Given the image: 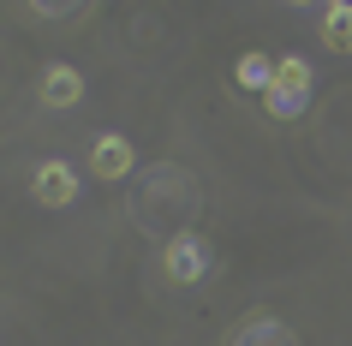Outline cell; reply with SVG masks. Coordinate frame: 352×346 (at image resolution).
<instances>
[{"label": "cell", "instance_id": "cell-6", "mask_svg": "<svg viewBox=\"0 0 352 346\" xmlns=\"http://www.w3.org/2000/svg\"><path fill=\"white\" fill-rule=\"evenodd\" d=\"M275 90H287V96H305V102H311V60L287 54V60L275 66Z\"/></svg>", "mask_w": 352, "mask_h": 346}, {"label": "cell", "instance_id": "cell-7", "mask_svg": "<svg viewBox=\"0 0 352 346\" xmlns=\"http://www.w3.org/2000/svg\"><path fill=\"white\" fill-rule=\"evenodd\" d=\"M239 90L269 96V90H275V60H269V54H245L239 60Z\"/></svg>", "mask_w": 352, "mask_h": 346}, {"label": "cell", "instance_id": "cell-3", "mask_svg": "<svg viewBox=\"0 0 352 346\" xmlns=\"http://www.w3.org/2000/svg\"><path fill=\"white\" fill-rule=\"evenodd\" d=\"M131 167H138V149H131L120 131L96 138V149H90V173H96V180H126Z\"/></svg>", "mask_w": 352, "mask_h": 346}, {"label": "cell", "instance_id": "cell-9", "mask_svg": "<svg viewBox=\"0 0 352 346\" xmlns=\"http://www.w3.org/2000/svg\"><path fill=\"white\" fill-rule=\"evenodd\" d=\"M263 108L275 113V120H298V113H305V96H287V90H269V96H263Z\"/></svg>", "mask_w": 352, "mask_h": 346}, {"label": "cell", "instance_id": "cell-4", "mask_svg": "<svg viewBox=\"0 0 352 346\" xmlns=\"http://www.w3.org/2000/svg\"><path fill=\"white\" fill-rule=\"evenodd\" d=\"M36 90H42V108H78V96H84V72H78V66H48Z\"/></svg>", "mask_w": 352, "mask_h": 346}, {"label": "cell", "instance_id": "cell-1", "mask_svg": "<svg viewBox=\"0 0 352 346\" xmlns=\"http://www.w3.org/2000/svg\"><path fill=\"white\" fill-rule=\"evenodd\" d=\"M162 269H167V281H179V287H197V281L209 274V245H204V239H191V233L167 239Z\"/></svg>", "mask_w": 352, "mask_h": 346}, {"label": "cell", "instance_id": "cell-2", "mask_svg": "<svg viewBox=\"0 0 352 346\" xmlns=\"http://www.w3.org/2000/svg\"><path fill=\"white\" fill-rule=\"evenodd\" d=\"M30 191H36V203H48V209H66V203L78 197V167L42 162L36 173H30Z\"/></svg>", "mask_w": 352, "mask_h": 346}, {"label": "cell", "instance_id": "cell-8", "mask_svg": "<svg viewBox=\"0 0 352 346\" xmlns=\"http://www.w3.org/2000/svg\"><path fill=\"white\" fill-rule=\"evenodd\" d=\"M239 346H293V334H287L280 323H269V316H257V323L239 334Z\"/></svg>", "mask_w": 352, "mask_h": 346}, {"label": "cell", "instance_id": "cell-5", "mask_svg": "<svg viewBox=\"0 0 352 346\" xmlns=\"http://www.w3.org/2000/svg\"><path fill=\"white\" fill-rule=\"evenodd\" d=\"M322 42H329V54H352V6L346 0H334L322 12Z\"/></svg>", "mask_w": 352, "mask_h": 346}]
</instances>
